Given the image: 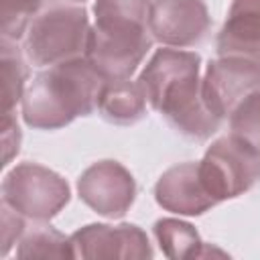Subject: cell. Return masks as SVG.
Wrapping results in <instances>:
<instances>
[{"instance_id":"2","label":"cell","mask_w":260,"mask_h":260,"mask_svg":"<svg viewBox=\"0 0 260 260\" xmlns=\"http://www.w3.org/2000/svg\"><path fill=\"white\" fill-rule=\"evenodd\" d=\"M106 77L77 57L51 65L35 75L22 95V120L35 130H59L98 108Z\"/></svg>"},{"instance_id":"1","label":"cell","mask_w":260,"mask_h":260,"mask_svg":"<svg viewBox=\"0 0 260 260\" xmlns=\"http://www.w3.org/2000/svg\"><path fill=\"white\" fill-rule=\"evenodd\" d=\"M201 57L193 51L158 49L138 75L146 102L183 136L205 140L221 124L203 98Z\"/></svg>"},{"instance_id":"18","label":"cell","mask_w":260,"mask_h":260,"mask_svg":"<svg viewBox=\"0 0 260 260\" xmlns=\"http://www.w3.org/2000/svg\"><path fill=\"white\" fill-rule=\"evenodd\" d=\"M41 4L43 0H0L2 37L10 41H18L20 37H24Z\"/></svg>"},{"instance_id":"3","label":"cell","mask_w":260,"mask_h":260,"mask_svg":"<svg viewBox=\"0 0 260 260\" xmlns=\"http://www.w3.org/2000/svg\"><path fill=\"white\" fill-rule=\"evenodd\" d=\"M89 32L83 6H53L30 20L24 32V55L37 67L85 57Z\"/></svg>"},{"instance_id":"22","label":"cell","mask_w":260,"mask_h":260,"mask_svg":"<svg viewBox=\"0 0 260 260\" xmlns=\"http://www.w3.org/2000/svg\"><path fill=\"white\" fill-rule=\"evenodd\" d=\"M65 2H75L77 4V2H83V0H65Z\"/></svg>"},{"instance_id":"10","label":"cell","mask_w":260,"mask_h":260,"mask_svg":"<svg viewBox=\"0 0 260 260\" xmlns=\"http://www.w3.org/2000/svg\"><path fill=\"white\" fill-rule=\"evenodd\" d=\"M69 238L73 258H152L146 234L132 223H89L79 228Z\"/></svg>"},{"instance_id":"15","label":"cell","mask_w":260,"mask_h":260,"mask_svg":"<svg viewBox=\"0 0 260 260\" xmlns=\"http://www.w3.org/2000/svg\"><path fill=\"white\" fill-rule=\"evenodd\" d=\"M18 258H73L71 238H65L61 232L51 225H32L24 230L18 240Z\"/></svg>"},{"instance_id":"8","label":"cell","mask_w":260,"mask_h":260,"mask_svg":"<svg viewBox=\"0 0 260 260\" xmlns=\"http://www.w3.org/2000/svg\"><path fill=\"white\" fill-rule=\"evenodd\" d=\"M211 24L203 0H152L148 28L165 47H193L207 35Z\"/></svg>"},{"instance_id":"12","label":"cell","mask_w":260,"mask_h":260,"mask_svg":"<svg viewBox=\"0 0 260 260\" xmlns=\"http://www.w3.org/2000/svg\"><path fill=\"white\" fill-rule=\"evenodd\" d=\"M219 57H242L260 63V0H234L217 35Z\"/></svg>"},{"instance_id":"5","label":"cell","mask_w":260,"mask_h":260,"mask_svg":"<svg viewBox=\"0 0 260 260\" xmlns=\"http://www.w3.org/2000/svg\"><path fill=\"white\" fill-rule=\"evenodd\" d=\"M2 201L32 221H49L69 203V185L39 162H20L2 181Z\"/></svg>"},{"instance_id":"20","label":"cell","mask_w":260,"mask_h":260,"mask_svg":"<svg viewBox=\"0 0 260 260\" xmlns=\"http://www.w3.org/2000/svg\"><path fill=\"white\" fill-rule=\"evenodd\" d=\"M0 228H2L0 230V236H2V242H0L2 248H0V252H2V256H6L8 250L14 244H18V240L22 238V234L26 230V217L20 215L8 203L2 201V223H0Z\"/></svg>"},{"instance_id":"7","label":"cell","mask_w":260,"mask_h":260,"mask_svg":"<svg viewBox=\"0 0 260 260\" xmlns=\"http://www.w3.org/2000/svg\"><path fill=\"white\" fill-rule=\"evenodd\" d=\"M77 193L98 215L118 219L132 207L136 183L130 171L118 160H100L81 173L77 179Z\"/></svg>"},{"instance_id":"19","label":"cell","mask_w":260,"mask_h":260,"mask_svg":"<svg viewBox=\"0 0 260 260\" xmlns=\"http://www.w3.org/2000/svg\"><path fill=\"white\" fill-rule=\"evenodd\" d=\"M150 4L152 0H95L93 14H95V20L116 18V20L148 24Z\"/></svg>"},{"instance_id":"6","label":"cell","mask_w":260,"mask_h":260,"mask_svg":"<svg viewBox=\"0 0 260 260\" xmlns=\"http://www.w3.org/2000/svg\"><path fill=\"white\" fill-rule=\"evenodd\" d=\"M199 175L217 203L240 197L260 183V152L232 134L221 136L199 160Z\"/></svg>"},{"instance_id":"17","label":"cell","mask_w":260,"mask_h":260,"mask_svg":"<svg viewBox=\"0 0 260 260\" xmlns=\"http://www.w3.org/2000/svg\"><path fill=\"white\" fill-rule=\"evenodd\" d=\"M230 134L260 152V87L244 95L228 116Z\"/></svg>"},{"instance_id":"13","label":"cell","mask_w":260,"mask_h":260,"mask_svg":"<svg viewBox=\"0 0 260 260\" xmlns=\"http://www.w3.org/2000/svg\"><path fill=\"white\" fill-rule=\"evenodd\" d=\"M146 95L136 81L126 79H106L100 98L98 110L112 124H134L146 114Z\"/></svg>"},{"instance_id":"9","label":"cell","mask_w":260,"mask_h":260,"mask_svg":"<svg viewBox=\"0 0 260 260\" xmlns=\"http://www.w3.org/2000/svg\"><path fill=\"white\" fill-rule=\"evenodd\" d=\"M260 87V63L242 57H217L203 75V98L217 118H228L234 106Z\"/></svg>"},{"instance_id":"14","label":"cell","mask_w":260,"mask_h":260,"mask_svg":"<svg viewBox=\"0 0 260 260\" xmlns=\"http://www.w3.org/2000/svg\"><path fill=\"white\" fill-rule=\"evenodd\" d=\"M154 236L156 242L160 244V250L165 256L173 260H183V258H203L209 256L213 250L201 242L197 230L181 219L175 217H165L154 223Z\"/></svg>"},{"instance_id":"11","label":"cell","mask_w":260,"mask_h":260,"mask_svg":"<svg viewBox=\"0 0 260 260\" xmlns=\"http://www.w3.org/2000/svg\"><path fill=\"white\" fill-rule=\"evenodd\" d=\"M156 203L177 215H201L217 201L205 189L199 162H181L167 169L154 185Z\"/></svg>"},{"instance_id":"21","label":"cell","mask_w":260,"mask_h":260,"mask_svg":"<svg viewBox=\"0 0 260 260\" xmlns=\"http://www.w3.org/2000/svg\"><path fill=\"white\" fill-rule=\"evenodd\" d=\"M20 148V128L12 112L2 114V167H8L10 160L18 154Z\"/></svg>"},{"instance_id":"4","label":"cell","mask_w":260,"mask_h":260,"mask_svg":"<svg viewBox=\"0 0 260 260\" xmlns=\"http://www.w3.org/2000/svg\"><path fill=\"white\" fill-rule=\"evenodd\" d=\"M148 24L102 18L89 32L85 57L106 79L130 77L152 47Z\"/></svg>"},{"instance_id":"16","label":"cell","mask_w":260,"mask_h":260,"mask_svg":"<svg viewBox=\"0 0 260 260\" xmlns=\"http://www.w3.org/2000/svg\"><path fill=\"white\" fill-rule=\"evenodd\" d=\"M0 69H2V114L12 112L18 102H22L24 95V83H26V65L18 51V47L2 37V57H0Z\"/></svg>"}]
</instances>
